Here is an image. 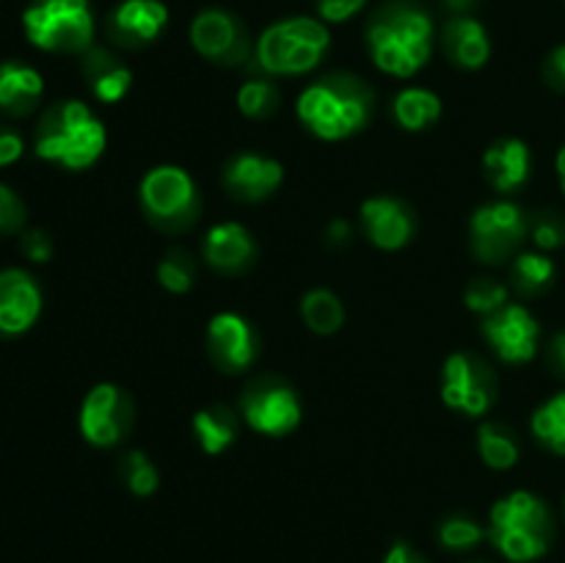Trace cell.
I'll use <instances>...</instances> for the list:
<instances>
[{
  "mask_svg": "<svg viewBox=\"0 0 565 563\" xmlns=\"http://www.w3.org/2000/svg\"><path fill=\"white\" fill-rule=\"evenodd\" d=\"M241 412L248 428L265 436H287L301 423V401L296 390L276 379H263L248 386Z\"/></svg>",
  "mask_w": 565,
  "mask_h": 563,
  "instance_id": "cell-11",
  "label": "cell"
},
{
  "mask_svg": "<svg viewBox=\"0 0 565 563\" xmlns=\"http://www.w3.org/2000/svg\"><path fill=\"white\" fill-rule=\"evenodd\" d=\"M375 94L359 77L334 72L298 94L296 114L312 136L323 141H345L370 125Z\"/></svg>",
  "mask_w": 565,
  "mask_h": 563,
  "instance_id": "cell-1",
  "label": "cell"
},
{
  "mask_svg": "<svg viewBox=\"0 0 565 563\" xmlns=\"http://www.w3.org/2000/svg\"><path fill=\"white\" fill-rule=\"evenodd\" d=\"M281 182H285V166L268 155H235L224 169L226 193L241 202H263L279 191Z\"/></svg>",
  "mask_w": 565,
  "mask_h": 563,
  "instance_id": "cell-16",
  "label": "cell"
},
{
  "mask_svg": "<svg viewBox=\"0 0 565 563\" xmlns=\"http://www.w3.org/2000/svg\"><path fill=\"white\" fill-rule=\"evenodd\" d=\"M25 152V141H22L20 132L9 125H0V169L17 163Z\"/></svg>",
  "mask_w": 565,
  "mask_h": 563,
  "instance_id": "cell-39",
  "label": "cell"
},
{
  "mask_svg": "<svg viewBox=\"0 0 565 563\" xmlns=\"http://www.w3.org/2000/svg\"><path fill=\"white\" fill-rule=\"evenodd\" d=\"M555 263L541 252L516 254L511 265V282L524 296H539L555 282Z\"/></svg>",
  "mask_w": 565,
  "mask_h": 563,
  "instance_id": "cell-28",
  "label": "cell"
},
{
  "mask_svg": "<svg viewBox=\"0 0 565 563\" xmlns=\"http://www.w3.org/2000/svg\"><path fill=\"white\" fill-rule=\"evenodd\" d=\"M483 169L486 180L494 191L516 193L527 185L530 171H533V155H530L527 144L519 138H500L483 155Z\"/></svg>",
  "mask_w": 565,
  "mask_h": 563,
  "instance_id": "cell-20",
  "label": "cell"
},
{
  "mask_svg": "<svg viewBox=\"0 0 565 563\" xmlns=\"http://www.w3.org/2000/svg\"><path fill=\"white\" fill-rule=\"evenodd\" d=\"M527 232V213L505 199L478 208L469 221V241H472L475 257L489 265H502L505 259L516 257Z\"/></svg>",
  "mask_w": 565,
  "mask_h": 563,
  "instance_id": "cell-8",
  "label": "cell"
},
{
  "mask_svg": "<svg viewBox=\"0 0 565 563\" xmlns=\"http://www.w3.org/2000/svg\"><path fill=\"white\" fill-rule=\"evenodd\" d=\"M33 47L47 53H86L94 42V14L88 0H33L22 14Z\"/></svg>",
  "mask_w": 565,
  "mask_h": 563,
  "instance_id": "cell-6",
  "label": "cell"
},
{
  "mask_svg": "<svg viewBox=\"0 0 565 563\" xmlns=\"http://www.w3.org/2000/svg\"><path fill=\"white\" fill-rule=\"evenodd\" d=\"M119 472L127 489H130L136 497H149L158 491L160 475H158V467L147 458V453L141 450L125 453L119 464Z\"/></svg>",
  "mask_w": 565,
  "mask_h": 563,
  "instance_id": "cell-31",
  "label": "cell"
},
{
  "mask_svg": "<svg viewBox=\"0 0 565 563\" xmlns=\"http://www.w3.org/2000/svg\"><path fill=\"white\" fill-rule=\"evenodd\" d=\"M191 425L193 436L207 456H218L237 439V414L226 406L199 408Z\"/></svg>",
  "mask_w": 565,
  "mask_h": 563,
  "instance_id": "cell-25",
  "label": "cell"
},
{
  "mask_svg": "<svg viewBox=\"0 0 565 563\" xmlns=\"http://www.w3.org/2000/svg\"><path fill=\"white\" fill-rule=\"evenodd\" d=\"M533 436L546 450L565 456V390L535 408Z\"/></svg>",
  "mask_w": 565,
  "mask_h": 563,
  "instance_id": "cell-29",
  "label": "cell"
},
{
  "mask_svg": "<svg viewBox=\"0 0 565 563\" xmlns=\"http://www.w3.org/2000/svg\"><path fill=\"white\" fill-rule=\"evenodd\" d=\"M28 219V210L14 188L0 182V235H17L22 232Z\"/></svg>",
  "mask_w": 565,
  "mask_h": 563,
  "instance_id": "cell-36",
  "label": "cell"
},
{
  "mask_svg": "<svg viewBox=\"0 0 565 563\" xmlns=\"http://www.w3.org/2000/svg\"><path fill=\"white\" fill-rule=\"evenodd\" d=\"M544 75L552 88H561V92H565V44L552 50L550 59H546Z\"/></svg>",
  "mask_w": 565,
  "mask_h": 563,
  "instance_id": "cell-40",
  "label": "cell"
},
{
  "mask_svg": "<svg viewBox=\"0 0 565 563\" xmlns=\"http://www.w3.org/2000/svg\"><path fill=\"white\" fill-rule=\"evenodd\" d=\"M191 44L202 59L224 66L243 64L252 55L246 28L224 9L199 11L196 20L191 22Z\"/></svg>",
  "mask_w": 565,
  "mask_h": 563,
  "instance_id": "cell-12",
  "label": "cell"
},
{
  "mask_svg": "<svg viewBox=\"0 0 565 563\" xmlns=\"http://www.w3.org/2000/svg\"><path fill=\"white\" fill-rule=\"evenodd\" d=\"M489 539L508 561L530 563L550 552L555 519L550 506L533 491H513L491 508Z\"/></svg>",
  "mask_w": 565,
  "mask_h": 563,
  "instance_id": "cell-4",
  "label": "cell"
},
{
  "mask_svg": "<svg viewBox=\"0 0 565 563\" xmlns=\"http://www.w3.org/2000/svg\"><path fill=\"white\" fill-rule=\"evenodd\" d=\"M20 252L25 254V259H31V263L44 265L53 257V241H50L47 232L25 230L20 237Z\"/></svg>",
  "mask_w": 565,
  "mask_h": 563,
  "instance_id": "cell-37",
  "label": "cell"
},
{
  "mask_svg": "<svg viewBox=\"0 0 565 563\" xmlns=\"http://www.w3.org/2000/svg\"><path fill=\"white\" fill-rule=\"evenodd\" d=\"M301 318L309 331L329 337L337 334L342 323H345V307H342V301L331 290L315 287V290H309L301 298Z\"/></svg>",
  "mask_w": 565,
  "mask_h": 563,
  "instance_id": "cell-26",
  "label": "cell"
},
{
  "mask_svg": "<svg viewBox=\"0 0 565 563\" xmlns=\"http://www.w3.org/2000/svg\"><path fill=\"white\" fill-rule=\"evenodd\" d=\"M331 47L329 28L312 17L274 22L257 42V64L268 75H307Z\"/></svg>",
  "mask_w": 565,
  "mask_h": 563,
  "instance_id": "cell-5",
  "label": "cell"
},
{
  "mask_svg": "<svg viewBox=\"0 0 565 563\" xmlns=\"http://www.w3.org/2000/svg\"><path fill=\"white\" fill-rule=\"evenodd\" d=\"M392 114H395L397 125L408 132L428 130L430 125H436L441 116V97L434 94L430 88H403L401 94L392 103Z\"/></svg>",
  "mask_w": 565,
  "mask_h": 563,
  "instance_id": "cell-24",
  "label": "cell"
},
{
  "mask_svg": "<svg viewBox=\"0 0 565 563\" xmlns=\"http://www.w3.org/2000/svg\"><path fill=\"white\" fill-rule=\"evenodd\" d=\"M445 6L452 14H467V11H472L478 6V0H445Z\"/></svg>",
  "mask_w": 565,
  "mask_h": 563,
  "instance_id": "cell-44",
  "label": "cell"
},
{
  "mask_svg": "<svg viewBox=\"0 0 565 563\" xmlns=\"http://www.w3.org/2000/svg\"><path fill=\"white\" fill-rule=\"evenodd\" d=\"M384 563H425V561L417 555V552H412V546L395 544L390 550V555H386Z\"/></svg>",
  "mask_w": 565,
  "mask_h": 563,
  "instance_id": "cell-43",
  "label": "cell"
},
{
  "mask_svg": "<svg viewBox=\"0 0 565 563\" xmlns=\"http://www.w3.org/2000/svg\"><path fill=\"white\" fill-rule=\"evenodd\" d=\"M555 166H557V177H561V188H563V193H565V147L561 149V152H557Z\"/></svg>",
  "mask_w": 565,
  "mask_h": 563,
  "instance_id": "cell-45",
  "label": "cell"
},
{
  "mask_svg": "<svg viewBox=\"0 0 565 563\" xmlns=\"http://www.w3.org/2000/svg\"><path fill=\"white\" fill-rule=\"evenodd\" d=\"M362 230L373 246L384 248V252H397V248L408 246L417 230L414 213L395 196H373L362 202Z\"/></svg>",
  "mask_w": 565,
  "mask_h": 563,
  "instance_id": "cell-17",
  "label": "cell"
},
{
  "mask_svg": "<svg viewBox=\"0 0 565 563\" xmlns=\"http://www.w3.org/2000/svg\"><path fill=\"white\" fill-rule=\"evenodd\" d=\"M530 235L541 252H555L565 246V219L561 213H541L530 221Z\"/></svg>",
  "mask_w": 565,
  "mask_h": 563,
  "instance_id": "cell-35",
  "label": "cell"
},
{
  "mask_svg": "<svg viewBox=\"0 0 565 563\" xmlns=\"http://www.w3.org/2000/svg\"><path fill=\"white\" fill-rule=\"evenodd\" d=\"M478 453L491 469H511L519 461V439L500 423H483L478 428Z\"/></svg>",
  "mask_w": 565,
  "mask_h": 563,
  "instance_id": "cell-27",
  "label": "cell"
},
{
  "mask_svg": "<svg viewBox=\"0 0 565 563\" xmlns=\"http://www.w3.org/2000/svg\"><path fill=\"white\" fill-rule=\"evenodd\" d=\"M483 337L497 357L508 364H524L539 353L541 326L522 304H505L483 318Z\"/></svg>",
  "mask_w": 565,
  "mask_h": 563,
  "instance_id": "cell-13",
  "label": "cell"
},
{
  "mask_svg": "<svg viewBox=\"0 0 565 563\" xmlns=\"http://www.w3.org/2000/svg\"><path fill=\"white\" fill-rule=\"evenodd\" d=\"M441 47H445L447 59L461 70H480L491 59L489 31L467 14H456L452 20H447L445 31H441Z\"/></svg>",
  "mask_w": 565,
  "mask_h": 563,
  "instance_id": "cell-22",
  "label": "cell"
},
{
  "mask_svg": "<svg viewBox=\"0 0 565 563\" xmlns=\"http://www.w3.org/2000/svg\"><path fill=\"white\" fill-rule=\"evenodd\" d=\"M210 359L224 373H243L257 362L259 337L246 318L235 312H218L207 326Z\"/></svg>",
  "mask_w": 565,
  "mask_h": 563,
  "instance_id": "cell-14",
  "label": "cell"
},
{
  "mask_svg": "<svg viewBox=\"0 0 565 563\" xmlns=\"http://www.w3.org/2000/svg\"><path fill=\"white\" fill-rule=\"evenodd\" d=\"M132 419H136L132 397L116 384H97L83 397L77 428L88 445L114 447L130 434Z\"/></svg>",
  "mask_w": 565,
  "mask_h": 563,
  "instance_id": "cell-10",
  "label": "cell"
},
{
  "mask_svg": "<svg viewBox=\"0 0 565 563\" xmlns=\"http://www.w3.org/2000/svg\"><path fill=\"white\" fill-rule=\"evenodd\" d=\"M138 199L158 230L182 232L199 219V188L193 177L180 166H154L143 174Z\"/></svg>",
  "mask_w": 565,
  "mask_h": 563,
  "instance_id": "cell-7",
  "label": "cell"
},
{
  "mask_svg": "<svg viewBox=\"0 0 565 563\" xmlns=\"http://www.w3.org/2000/svg\"><path fill=\"white\" fill-rule=\"evenodd\" d=\"M326 241L331 246H348L351 243V224L345 219H334L329 224V230H326Z\"/></svg>",
  "mask_w": 565,
  "mask_h": 563,
  "instance_id": "cell-42",
  "label": "cell"
},
{
  "mask_svg": "<svg viewBox=\"0 0 565 563\" xmlns=\"http://www.w3.org/2000/svg\"><path fill=\"white\" fill-rule=\"evenodd\" d=\"M436 28L428 11L414 3H390L367 25L375 66L392 77H414L434 55Z\"/></svg>",
  "mask_w": 565,
  "mask_h": 563,
  "instance_id": "cell-2",
  "label": "cell"
},
{
  "mask_svg": "<svg viewBox=\"0 0 565 563\" xmlns=\"http://www.w3.org/2000/svg\"><path fill=\"white\" fill-rule=\"evenodd\" d=\"M154 274H158L160 287L174 293V296H182V293H188L196 285V263H193V257L185 248H171V252H166L158 268H154Z\"/></svg>",
  "mask_w": 565,
  "mask_h": 563,
  "instance_id": "cell-30",
  "label": "cell"
},
{
  "mask_svg": "<svg viewBox=\"0 0 565 563\" xmlns=\"http://www.w3.org/2000/svg\"><path fill=\"white\" fill-rule=\"evenodd\" d=\"M44 94V81L33 66L22 61L0 64V110L11 119H25L39 108Z\"/></svg>",
  "mask_w": 565,
  "mask_h": 563,
  "instance_id": "cell-23",
  "label": "cell"
},
{
  "mask_svg": "<svg viewBox=\"0 0 565 563\" xmlns=\"http://www.w3.org/2000/svg\"><path fill=\"white\" fill-rule=\"evenodd\" d=\"M237 108L248 119H268L279 108V88L270 81H248L237 92Z\"/></svg>",
  "mask_w": 565,
  "mask_h": 563,
  "instance_id": "cell-32",
  "label": "cell"
},
{
  "mask_svg": "<svg viewBox=\"0 0 565 563\" xmlns=\"http://www.w3.org/2000/svg\"><path fill=\"white\" fill-rule=\"evenodd\" d=\"M202 257L218 274H243L246 268H252L254 257H257V243L246 226L237 221H224L204 235Z\"/></svg>",
  "mask_w": 565,
  "mask_h": 563,
  "instance_id": "cell-19",
  "label": "cell"
},
{
  "mask_svg": "<svg viewBox=\"0 0 565 563\" xmlns=\"http://www.w3.org/2000/svg\"><path fill=\"white\" fill-rule=\"evenodd\" d=\"M83 77H86L94 99L105 105L121 103L132 86L130 66L110 50L94 47V44L83 53Z\"/></svg>",
  "mask_w": 565,
  "mask_h": 563,
  "instance_id": "cell-21",
  "label": "cell"
},
{
  "mask_svg": "<svg viewBox=\"0 0 565 563\" xmlns=\"http://www.w3.org/2000/svg\"><path fill=\"white\" fill-rule=\"evenodd\" d=\"M169 9L160 0H121L108 17V33L121 47H143L163 33Z\"/></svg>",
  "mask_w": 565,
  "mask_h": 563,
  "instance_id": "cell-18",
  "label": "cell"
},
{
  "mask_svg": "<svg viewBox=\"0 0 565 563\" xmlns=\"http://www.w3.org/2000/svg\"><path fill=\"white\" fill-rule=\"evenodd\" d=\"M483 528L469 517H450L439 528V539L447 550H472L483 541Z\"/></svg>",
  "mask_w": 565,
  "mask_h": 563,
  "instance_id": "cell-34",
  "label": "cell"
},
{
  "mask_svg": "<svg viewBox=\"0 0 565 563\" xmlns=\"http://www.w3.org/2000/svg\"><path fill=\"white\" fill-rule=\"evenodd\" d=\"M42 315V290L22 268L0 270V334L20 337Z\"/></svg>",
  "mask_w": 565,
  "mask_h": 563,
  "instance_id": "cell-15",
  "label": "cell"
},
{
  "mask_svg": "<svg viewBox=\"0 0 565 563\" xmlns=\"http://www.w3.org/2000/svg\"><path fill=\"white\" fill-rule=\"evenodd\" d=\"M441 401L467 417H483L497 401V375L472 353H450L441 370Z\"/></svg>",
  "mask_w": 565,
  "mask_h": 563,
  "instance_id": "cell-9",
  "label": "cell"
},
{
  "mask_svg": "<svg viewBox=\"0 0 565 563\" xmlns=\"http://www.w3.org/2000/svg\"><path fill=\"white\" fill-rule=\"evenodd\" d=\"M105 144L108 136L94 110L81 99H64L44 110L39 119L33 152L39 160H47L66 171H83L103 158Z\"/></svg>",
  "mask_w": 565,
  "mask_h": 563,
  "instance_id": "cell-3",
  "label": "cell"
},
{
  "mask_svg": "<svg viewBox=\"0 0 565 563\" xmlns=\"http://www.w3.org/2000/svg\"><path fill=\"white\" fill-rule=\"evenodd\" d=\"M463 301H467V307L472 312L489 318L491 312H497V309H502L508 304V287L502 282L491 279V276H478L463 290Z\"/></svg>",
  "mask_w": 565,
  "mask_h": 563,
  "instance_id": "cell-33",
  "label": "cell"
},
{
  "mask_svg": "<svg viewBox=\"0 0 565 563\" xmlns=\"http://www.w3.org/2000/svg\"><path fill=\"white\" fill-rule=\"evenodd\" d=\"M367 0H318V14L323 22H345L356 17Z\"/></svg>",
  "mask_w": 565,
  "mask_h": 563,
  "instance_id": "cell-38",
  "label": "cell"
},
{
  "mask_svg": "<svg viewBox=\"0 0 565 563\" xmlns=\"http://www.w3.org/2000/svg\"><path fill=\"white\" fill-rule=\"evenodd\" d=\"M546 362L555 370V375H561L565 381V331H557L550 340V348H546Z\"/></svg>",
  "mask_w": 565,
  "mask_h": 563,
  "instance_id": "cell-41",
  "label": "cell"
}]
</instances>
